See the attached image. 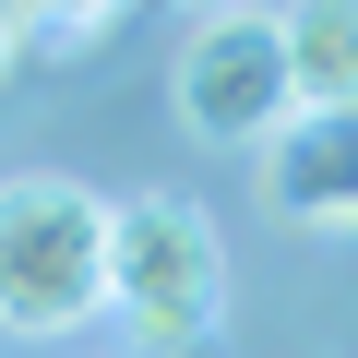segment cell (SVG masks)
Segmentation results:
<instances>
[{
  "mask_svg": "<svg viewBox=\"0 0 358 358\" xmlns=\"http://www.w3.org/2000/svg\"><path fill=\"white\" fill-rule=\"evenodd\" d=\"M108 310L131 322L143 358L215 346V322H227V251H215V215L179 203V192L108 203Z\"/></svg>",
  "mask_w": 358,
  "mask_h": 358,
  "instance_id": "cell-1",
  "label": "cell"
},
{
  "mask_svg": "<svg viewBox=\"0 0 358 358\" xmlns=\"http://www.w3.org/2000/svg\"><path fill=\"white\" fill-rule=\"evenodd\" d=\"M108 310V203L84 179H0V334H72Z\"/></svg>",
  "mask_w": 358,
  "mask_h": 358,
  "instance_id": "cell-2",
  "label": "cell"
},
{
  "mask_svg": "<svg viewBox=\"0 0 358 358\" xmlns=\"http://www.w3.org/2000/svg\"><path fill=\"white\" fill-rule=\"evenodd\" d=\"M167 96H179V120H192L203 143H275V131L299 120L287 24H275V13H215V24H192Z\"/></svg>",
  "mask_w": 358,
  "mask_h": 358,
  "instance_id": "cell-3",
  "label": "cell"
},
{
  "mask_svg": "<svg viewBox=\"0 0 358 358\" xmlns=\"http://www.w3.org/2000/svg\"><path fill=\"white\" fill-rule=\"evenodd\" d=\"M263 203L310 239H358V108H299L263 143Z\"/></svg>",
  "mask_w": 358,
  "mask_h": 358,
  "instance_id": "cell-4",
  "label": "cell"
},
{
  "mask_svg": "<svg viewBox=\"0 0 358 358\" xmlns=\"http://www.w3.org/2000/svg\"><path fill=\"white\" fill-rule=\"evenodd\" d=\"M287 24V84L299 108H358V0H299Z\"/></svg>",
  "mask_w": 358,
  "mask_h": 358,
  "instance_id": "cell-5",
  "label": "cell"
},
{
  "mask_svg": "<svg viewBox=\"0 0 358 358\" xmlns=\"http://www.w3.org/2000/svg\"><path fill=\"white\" fill-rule=\"evenodd\" d=\"M13 13L36 24V48H60V60H72V48H96V36L120 24V0H13Z\"/></svg>",
  "mask_w": 358,
  "mask_h": 358,
  "instance_id": "cell-6",
  "label": "cell"
},
{
  "mask_svg": "<svg viewBox=\"0 0 358 358\" xmlns=\"http://www.w3.org/2000/svg\"><path fill=\"white\" fill-rule=\"evenodd\" d=\"M24 60H36V24H24V13H13V0H0V84H13V72H24Z\"/></svg>",
  "mask_w": 358,
  "mask_h": 358,
  "instance_id": "cell-7",
  "label": "cell"
},
{
  "mask_svg": "<svg viewBox=\"0 0 358 358\" xmlns=\"http://www.w3.org/2000/svg\"><path fill=\"white\" fill-rule=\"evenodd\" d=\"M179 13H192V24H215V13H251V0H179Z\"/></svg>",
  "mask_w": 358,
  "mask_h": 358,
  "instance_id": "cell-8",
  "label": "cell"
}]
</instances>
